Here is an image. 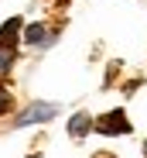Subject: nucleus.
Listing matches in <instances>:
<instances>
[{"label":"nucleus","mask_w":147,"mask_h":158,"mask_svg":"<svg viewBox=\"0 0 147 158\" xmlns=\"http://www.w3.org/2000/svg\"><path fill=\"white\" fill-rule=\"evenodd\" d=\"M96 131H103V134H127V131H130L127 114L123 110H113V114L99 117V120H96Z\"/></svg>","instance_id":"obj_1"},{"label":"nucleus","mask_w":147,"mask_h":158,"mask_svg":"<svg viewBox=\"0 0 147 158\" xmlns=\"http://www.w3.org/2000/svg\"><path fill=\"white\" fill-rule=\"evenodd\" d=\"M55 117V107L52 103H31L28 110H24L21 117H17V124L21 127H28V124H38V120H52Z\"/></svg>","instance_id":"obj_2"},{"label":"nucleus","mask_w":147,"mask_h":158,"mask_svg":"<svg viewBox=\"0 0 147 158\" xmlns=\"http://www.w3.org/2000/svg\"><path fill=\"white\" fill-rule=\"evenodd\" d=\"M68 134H72V138H86V134H89V117H86V114H75L72 124H68Z\"/></svg>","instance_id":"obj_3"},{"label":"nucleus","mask_w":147,"mask_h":158,"mask_svg":"<svg viewBox=\"0 0 147 158\" xmlns=\"http://www.w3.org/2000/svg\"><path fill=\"white\" fill-rule=\"evenodd\" d=\"M44 38H48V31L41 28V24H31V28L24 31V41H28V45H41Z\"/></svg>","instance_id":"obj_4"},{"label":"nucleus","mask_w":147,"mask_h":158,"mask_svg":"<svg viewBox=\"0 0 147 158\" xmlns=\"http://www.w3.org/2000/svg\"><path fill=\"white\" fill-rule=\"evenodd\" d=\"M17 28H21V21H17V17L7 21V24H4V31H0V45H10V38L17 35ZM10 48H14V45H10Z\"/></svg>","instance_id":"obj_5"},{"label":"nucleus","mask_w":147,"mask_h":158,"mask_svg":"<svg viewBox=\"0 0 147 158\" xmlns=\"http://www.w3.org/2000/svg\"><path fill=\"white\" fill-rule=\"evenodd\" d=\"M14 65V48L10 45H0V72H7Z\"/></svg>","instance_id":"obj_6"},{"label":"nucleus","mask_w":147,"mask_h":158,"mask_svg":"<svg viewBox=\"0 0 147 158\" xmlns=\"http://www.w3.org/2000/svg\"><path fill=\"white\" fill-rule=\"evenodd\" d=\"M7 110H10V93L0 89V114H7Z\"/></svg>","instance_id":"obj_7"},{"label":"nucleus","mask_w":147,"mask_h":158,"mask_svg":"<svg viewBox=\"0 0 147 158\" xmlns=\"http://www.w3.org/2000/svg\"><path fill=\"white\" fill-rule=\"evenodd\" d=\"M144 151H147V144H144Z\"/></svg>","instance_id":"obj_8"}]
</instances>
